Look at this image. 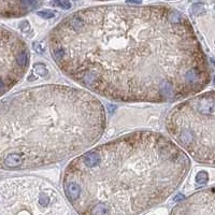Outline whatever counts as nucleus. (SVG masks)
<instances>
[{"label": "nucleus", "instance_id": "nucleus-1", "mask_svg": "<svg viewBox=\"0 0 215 215\" xmlns=\"http://www.w3.org/2000/svg\"><path fill=\"white\" fill-rule=\"evenodd\" d=\"M49 44L66 75L110 100L174 102L211 81L189 20L166 4L80 10L52 30Z\"/></svg>", "mask_w": 215, "mask_h": 215}, {"label": "nucleus", "instance_id": "nucleus-2", "mask_svg": "<svg viewBox=\"0 0 215 215\" xmlns=\"http://www.w3.org/2000/svg\"><path fill=\"white\" fill-rule=\"evenodd\" d=\"M190 160L153 131H137L72 160L62 188L79 215H137L161 203L181 185Z\"/></svg>", "mask_w": 215, "mask_h": 215}, {"label": "nucleus", "instance_id": "nucleus-3", "mask_svg": "<svg viewBox=\"0 0 215 215\" xmlns=\"http://www.w3.org/2000/svg\"><path fill=\"white\" fill-rule=\"evenodd\" d=\"M106 128L100 100L81 88L43 85L0 99V169L26 170L74 157Z\"/></svg>", "mask_w": 215, "mask_h": 215}, {"label": "nucleus", "instance_id": "nucleus-4", "mask_svg": "<svg viewBox=\"0 0 215 215\" xmlns=\"http://www.w3.org/2000/svg\"><path fill=\"white\" fill-rule=\"evenodd\" d=\"M214 93L189 98L169 112L166 127L183 150L201 164H214Z\"/></svg>", "mask_w": 215, "mask_h": 215}, {"label": "nucleus", "instance_id": "nucleus-5", "mask_svg": "<svg viewBox=\"0 0 215 215\" xmlns=\"http://www.w3.org/2000/svg\"><path fill=\"white\" fill-rule=\"evenodd\" d=\"M0 215H72L50 183L35 177L0 182Z\"/></svg>", "mask_w": 215, "mask_h": 215}, {"label": "nucleus", "instance_id": "nucleus-6", "mask_svg": "<svg viewBox=\"0 0 215 215\" xmlns=\"http://www.w3.org/2000/svg\"><path fill=\"white\" fill-rule=\"evenodd\" d=\"M29 65V50L23 39L0 26V96L17 84Z\"/></svg>", "mask_w": 215, "mask_h": 215}, {"label": "nucleus", "instance_id": "nucleus-7", "mask_svg": "<svg viewBox=\"0 0 215 215\" xmlns=\"http://www.w3.org/2000/svg\"><path fill=\"white\" fill-rule=\"evenodd\" d=\"M171 215H214V188L202 189L174 206Z\"/></svg>", "mask_w": 215, "mask_h": 215}, {"label": "nucleus", "instance_id": "nucleus-8", "mask_svg": "<svg viewBox=\"0 0 215 215\" xmlns=\"http://www.w3.org/2000/svg\"><path fill=\"white\" fill-rule=\"evenodd\" d=\"M39 6L38 1H0V17L23 16Z\"/></svg>", "mask_w": 215, "mask_h": 215}, {"label": "nucleus", "instance_id": "nucleus-9", "mask_svg": "<svg viewBox=\"0 0 215 215\" xmlns=\"http://www.w3.org/2000/svg\"><path fill=\"white\" fill-rule=\"evenodd\" d=\"M33 69H35V71L40 75V77H46L47 73H49V71H47L45 65L40 64V62L35 64V65H33Z\"/></svg>", "mask_w": 215, "mask_h": 215}, {"label": "nucleus", "instance_id": "nucleus-10", "mask_svg": "<svg viewBox=\"0 0 215 215\" xmlns=\"http://www.w3.org/2000/svg\"><path fill=\"white\" fill-rule=\"evenodd\" d=\"M196 181H197V183L198 184H200V185H202V184H206L208 181H209V175H208L206 172L201 171V172H199V173L196 175Z\"/></svg>", "mask_w": 215, "mask_h": 215}, {"label": "nucleus", "instance_id": "nucleus-11", "mask_svg": "<svg viewBox=\"0 0 215 215\" xmlns=\"http://www.w3.org/2000/svg\"><path fill=\"white\" fill-rule=\"evenodd\" d=\"M53 6H57L62 9H70L71 8V3L69 1H54L52 2Z\"/></svg>", "mask_w": 215, "mask_h": 215}, {"label": "nucleus", "instance_id": "nucleus-12", "mask_svg": "<svg viewBox=\"0 0 215 215\" xmlns=\"http://www.w3.org/2000/svg\"><path fill=\"white\" fill-rule=\"evenodd\" d=\"M38 15L39 16H41V17H44V18H52L54 15H55V13L52 11H39Z\"/></svg>", "mask_w": 215, "mask_h": 215}, {"label": "nucleus", "instance_id": "nucleus-13", "mask_svg": "<svg viewBox=\"0 0 215 215\" xmlns=\"http://www.w3.org/2000/svg\"><path fill=\"white\" fill-rule=\"evenodd\" d=\"M20 29H21L23 33H27V31L29 30V23L27 21L22 22L21 25H20Z\"/></svg>", "mask_w": 215, "mask_h": 215}, {"label": "nucleus", "instance_id": "nucleus-14", "mask_svg": "<svg viewBox=\"0 0 215 215\" xmlns=\"http://www.w3.org/2000/svg\"><path fill=\"white\" fill-rule=\"evenodd\" d=\"M183 199H184V196H183V195H177V197H175V200H177V201L183 200Z\"/></svg>", "mask_w": 215, "mask_h": 215}]
</instances>
